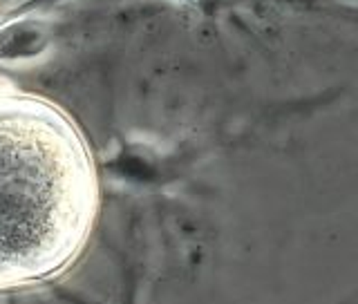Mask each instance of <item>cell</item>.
<instances>
[{
    "mask_svg": "<svg viewBox=\"0 0 358 304\" xmlns=\"http://www.w3.org/2000/svg\"><path fill=\"white\" fill-rule=\"evenodd\" d=\"M96 212V179L81 137L54 108L0 99V289L61 273Z\"/></svg>",
    "mask_w": 358,
    "mask_h": 304,
    "instance_id": "1",
    "label": "cell"
}]
</instances>
